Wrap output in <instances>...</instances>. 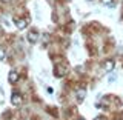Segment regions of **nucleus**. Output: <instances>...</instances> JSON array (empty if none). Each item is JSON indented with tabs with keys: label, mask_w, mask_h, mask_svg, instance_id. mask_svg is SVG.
<instances>
[{
	"label": "nucleus",
	"mask_w": 123,
	"mask_h": 120,
	"mask_svg": "<svg viewBox=\"0 0 123 120\" xmlns=\"http://www.w3.org/2000/svg\"><path fill=\"white\" fill-rule=\"evenodd\" d=\"M11 103H12L14 106H18L22 103V95L18 94V92H14V94L11 95Z\"/></svg>",
	"instance_id": "nucleus-1"
},
{
	"label": "nucleus",
	"mask_w": 123,
	"mask_h": 120,
	"mask_svg": "<svg viewBox=\"0 0 123 120\" xmlns=\"http://www.w3.org/2000/svg\"><path fill=\"white\" fill-rule=\"evenodd\" d=\"M12 20H14L15 26H17L18 29H23V28H26V25H28V20H20V19H17V17H14Z\"/></svg>",
	"instance_id": "nucleus-2"
},
{
	"label": "nucleus",
	"mask_w": 123,
	"mask_h": 120,
	"mask_svg": "<svg viewBox=\"0 0 123 120\" xmlns=\"http://www.w3.org/2000/svg\"><path fill=\"white\" fill-rule=\"evenodd\" d=\"M66 72H68V68H66V66H63V68H62L60 65H59V66L55 68V76H57V77H62V76H65Z\"/></svg>",
	"instance_id": "nucleus-3"
},
{
	"label": "nucleus",
	"mask_w": 123,
	"mask_h": 120,
	"mask_svg": "<svg viewBox=\"0 0 123 120\" xmlns=\"http://www.w3.org/2000/svg\"><path fill=\"white\" fill-rule=\"evenodd\" d=\"M75 95H77V100H79V102H82V100L86 97V89H77V92H75Z\"/></svg>",
	"instance_id": "nucleus-4"
},
{
	"label": "nucleus",
	"mask_w": 123,
	"mask_h": 120,
	"mask_svg": "<svg viewBox=\"0 0 123 120\" xmlns=\"http://www.w3.org/2000/svg\"><path fill=\"white\" fill-rule=\"evenodd\" d=\"M38 38V32H36V31H31V32L28 34V40L31 42V43H36Z\"/></svg>",
	"instance_id": "nucleus-5"
},
{
	"label": "nucleus",
	"mask_w": 123,
	"mask_h": 120,
	"mask_svg": "<svg viewBox=\"0 0 123 120\" xmlns=\"http://www.w3.org/2000/svg\"><path fill=\"white\" fill-rule=\"evenodd\" d=\"M114 62L112 60H108V62H105V65H103V68H105V71H108V72H109V71H112V69H114Z\"/></svg>",
	"instance_id": "nucleus-6"
},
{
	"label": "nucleus",
	"mask_w": 123,
	"mask_h": 120,
	"mask_svg": "<svg viewBox=\"0 0 123 120\" xmlns=\"http://www.w3.org/2000/svg\"><path fill=\"white\" fill-rule=\"evenodd\" d=\"M8 80H9L11 83H15V82L18 80V74H17L15 71H11V72H9V77H8Z\"/></svg>",
	"instance_id": "nucleus-7"
},
{
	"label": "nucleus",
	"mask_w": 123,
	"mask_h": 120,
	"mask_svg": "<svg viewBox=\"0 0 123 120\" xmlns=\"http://www.w3.org/2000/svg\"><path fill=\"white\" fill-rule=\"evenodd\" d=\"M5 56H6L5 49H3V48H0V60H3V59H5Z\"/></svg>",
	"instance_id": "nucleus-8"
},
{
	"label": "nucleus",
	"mask_w": 123,
	"mask_h": 120,
	"mask_svg": "<svg viewBox=\"0 0 123 120\" xmlns=\"http://www.w3.org/2000/svg\"><path fill=\"white\" fill-rule=\"evenodd\" d=\"M114 80H115V76H114V74H111V77H109V82H114Z\"/></svg>",
	"instance_id": "nucleus-9"
},
{
	"label": "nucleus",
	"mask_w": 123,
	"mask_h": 120,
	"mask_svg": "<svg viewBox=\"0 0 123 120\" xmlns=\"http://www.w3.org/2000/svg\"><path fill=\"white\" fill-rule=\"evenodd\" d=\"M94 120H105L103 117H97V119H94Z\"/></svg>",
	"instance_id": "nucleus-10"
},
{
	"label": "nucleus",
	"mask_w": 123,
	"mask_h": 120,
	"mask_svg": "<svg viewBox=\"0 0 123 120\" xmlns=\"http://www.w3.org/2000/svg\"><path fill=\"white\" fill-rule=\"evenodd\" d=\"M89 2H92V0H89Z\"/></svg>",
	"instance_id": "nucleus-11"
},
{
	"label": "nucleus",
	"mask_w": 123,
	"mask_h": 120,
	"mask_svg": "<svg viewBox=\"0 0 123 120\" xmlns=\"http://www.w3.org/2000/svg\"><path fill=\"white\" fill-rule=\"evenodd\" d=\"M79 120H82V119H79Z\"/></svg>",
	"instance_id": "nucleus-12"
},
{
	"label": "nucleus",
	"mask_w": 123,
	"mask_h": 120,
	"mask_svg": "<svg viewBox=\"0 0 123 120\" xmlns=\"http://www.w3.org/2000/svg\"><path fill=\"white\" fill-rule=\"evenodd\" d=\"M5 2H6V0H5Z\"/></svg>",
	"instance_id": "nucleus-13"
}]
</instances>
